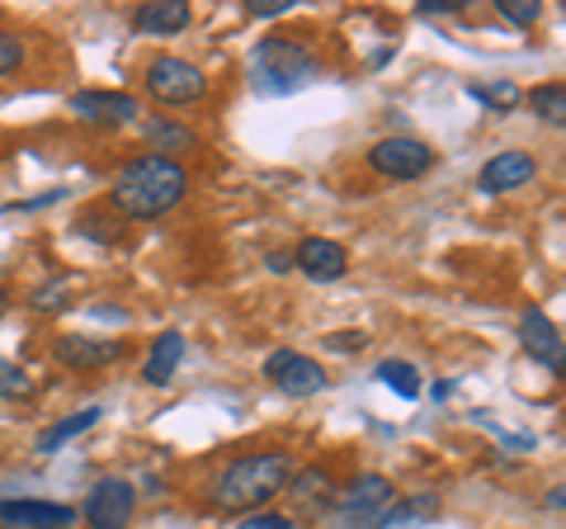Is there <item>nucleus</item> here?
Wrapping results in <instances>:
<instances>
[{"mask_svg": "<svg viewBox=\"0 0 566 529\" xmlns=\"http://www.w3.org/2000/svg\"><path fill=\"white\" fill-rule=\"evenodd\" d=\"M251 76L260 95H283L316 76V58L297 39H260L251 52Z\"/></svg>", "mask_w": 566, "mask_h": 529, "instance_id": "7ed1b4c3", "label": "nucleus"}, {"mask_svg": "<svg viewBox=\"0 0 566 529\" xmlns=\"http://www.w3.org/2000/svg\"><path fill=\"white\" fill-rule=\"evenodd\" d=\"M289 487H293V501L307 506V510H331V506H335V478H331L326 468H303V473H293Z\"/></svg>", "mask_w": 566, "mask_h": 529, "instance_id": "a211bd4d", "label": "nucleus"}, {"mask_svg": "<svg viewBox=\"0 0 566 529\" xmlns=\"http://www.w3.org/2000/svg\"><path fill=\"white\" fill-rule=\"evenodd\" d=\"M29 308H39V312H62V308H66V289H62V284H43V289H33Z\"/></svg>", "mask_w": 566, "mask_h": 529, "instance_id": "bb28decb", "label": "nucleus"}, {"mask_svg": "<svg viewBox=\"0 0 566 529\" xmlns=\"http://www.w3.org/2000/svg\"><path fill=\"white\" fill-rule=\"evenodd\" d=\"M189 194V170L175 162V156H156V152H142L133 156L128 166L114 175V189H109V204L118 208L123 218H161L170 214Z\"/></svg>", "mask_w": 566, "mask_h": 529, "instance_id": "f257e3e1", "label": "nucleus"}, {"mask_svg": "<svg viewBox=\"0 0 566 529\" xmlns=\"http://www.w3.org/2000/svg\"><path fill=\"white\" fill-rule=\"evenodd\" d=\"M326 350H335V355H349V350H364L368 345V336L364 331H331V336L322 341Z\"/></svg>", "mask_w": 566, "mask_h": 529, "instance_id": "cd10ccee", "label": "nucleus"}, {"mask_svg": "<svg viewBox=\"0 0 566 529\" xmlns=\"http://www.w3.org/2000/svg\"><path fill=\"white\" fill-rule=\"evenodd\" d=\"M142 137L151 143L156 156H180V152L199 147V133H189L185 123H175V118H142Z\"/></svg>", "mask_w": 566, "mask_h": 529, "instance_id": "dca6fc26", "label": "nucleus"}, {"mask_svg": "<svg viewBox=\"0 0 566 529\" xmlns=\"http://www.w3.org/2000/svg\"><path fill=\"white\" fill-rule=\"evenodd\" d=\"M368 166L387 180H420V175L434 170V147L420 143V137H382V143L368 147Z\"/></svg>", "mask_w": 566, "mask_h": 529, "instance_id": "423d86ee", "label": "nucleus"}, {"mask_svg": "<svg viewBox=\"0 0 566 529\" xmlns=\"http://www.w3.org/2000/svg\"><path fill=\"white\" fill-rule=\"evenodd\" d=\"M520 341H524V350L538 364L553 369V378H562V364H566V355H562V331L547 322L543 308H524L520 312Z\"/></svg>", "mask_w": 566, "mask_h": 529, "instance_id": "ddd939ff", "label": "nucleus"}, {"mask_svg": "<svg viewBox=\"0 0 566 529\" xmlns=\"http://www.w3.org/2000/svg\"><path fill=\"white\" fill-rule=\"evenodd\" d=\"M538 175V162L528 152H495L491 162L476 170V189L482 194H515Z\"/></svg>", "mask_w": 566, "mask_h": 529, "instance_id": "9b49d317", "label": "nucleus"}, {"mask_svg": "<svg viewBox=\"0 0 566 529\" xmlns=\"http://www.w3.org/2000/svg\"><path fill=\"white\" fill-rule=\"evenodd\" d=\"M0 529H6V525H0Z\"/></svg>", "mask_w": 566, "mask_h": 529, "instance_id": "72a5a7b5", "label": "nucleus"}, {"mask_svg": "<svg viewBox=\"0 0 566 529\" xmlns=\"http://www.w3.org/2000/svg\"><path fill=\"white\" fill-rule=\"evenodd\" d=\"M71 114L81 123H99V128H123V123H137L142 118V104L123 91H76L71 95Z\"/></svg>", "mask_w": 566, "mask_h": 529, "instance_id": "1a4fd4ad", "label": "nucleus"}, {"mask_svg": "<svg viewBox=\"0 0 566 529\" xmlns=\"http://www.w3.org/2000/svg\"><path fill=\"white\" fill-rule=\"evenodd\" d=\"M6 308H10V293H6V289H0V312H6Z\"/></svg>", "mask_w": 566, "mask_h": 529, "instance_id": "473e14b6", "label": "nucleus"}, {"mask_svg": "<svg viewBox=\"0 0 566 529\" xmlns=\"http://www.w3.org/2000/svg\"><path fill=\"white\" fill-rule=\"evenodd\" d=\"M293 478V458L283 449H264V454H245L232 468L222 473L218 483V506L222 510H241V516H255L260 506H270Z\"/></svg>", "mask_w": 566, "mask_h": 529, "instance_id": "f03ea898", "label": "nucleus"}, {"mask_svg": "<svg viewBox=\"0 0 566 529\" xmlns=\"http://www.w3.org/2000/svg\"><path fill=\"white\" fill-rule=\"evenodd\" d=\"M0 397H6V402L33 397V378L24 374L20 364H10V360H0Z\"/></svg>", "mask_w": 566, "mask_h": 529, "instance_id": "b1692460", "label": "nucleus"}, {"mask_svg": "<svg viewBox=\"0 0 566 529\" xmlns=\"http://www.w3.org/2000/svg\"><path fill=\"white\" fill-rule=\"evenodd\" d=\"M392 501H397V487L382 473H364L345 491H335V506H331L335 529H378V520L387 516Z\"/></svg>", "mask_w": 566, "mask_h": 529, "instance_id": "20e7f679", "label": "nucleus"}, {"mask_svg": "<svg viewBox=\"0 0 566 529\" xmlns=\"http://www.w3.org/2000/svg\"><path fill=\"white\" fill-rule=\"evenodd\" d=\"M528 104H534V114L543 123H553V128L566 123V85L562 81H547V85H538V91H528Z\"/></svg>", "mask_w": 566, "mask_h": 529, "instance_id": "412c9836", "label": "nucleus"}, {"mask_svg": "<svg viewBox=\"0 0 566 529\" xmlns=\"http://www.w3.org/2000/svg\"><path fill=\"white\" fill-rule=\"evenodd\" d=\"M293 0H251L245 14H255V20H279V14H289Z\"/></svg>", "mask_w": 566, "mask_h": 529, "instance_id": "c756f323", "label": "nucleus"}, {"mask_svg": "<svg viewBox=\"0 0 566 529\" xmlns=\"http://www.w3.org/2000/svg\"><path fill=\"white\" fill-rule=\"evenodd\" d=\"M104 421V412L99 407H85V412H76V416H66V421H57V426H48L43 435H39V454H52V449H62V445H71L76 435H85V431H95Z\"/></svg>", "mask_w": 566, "mask_h": 529, "instance_id": "aec40b11", "label": "nucleus"}, {"mask_svg": "<svg viewBox=\"0 0 566 529\" xmlns=\"http://www.w3.org/2000/svg\"><path fill=\"white\" fill-rule=\"evenodd\" d=\"M293 264L307 279H316V284H335V279H345V270H349V251L340 241H331V237H307L293 251Z\"/></svg>", "mask_w": 566, "mask_h": 529, "instance_id": "f8f14e48", "label": "nucleus"}, {"mask_svg": "<svg viewBox=\"0 0 566 529\" xmlns=\"http://www.w3.org/2000/svg\"><path fill=\"white\" fill-rule=\"evenodd\" d=\"M378 378L392 387L397 397H406V402L420 397V369H416V364H406V360H382V364H378Z\"/></svg>", "mask_w": 566, "mask_h": 529, "instance_id": "5701e85b", "label": "nucleus"}, {"mask_svg": "<svg viewBox=\"0 0 566 529\" xmlns=\"http://www.w3.org/2000/svg\"><path fill=\"white\" fill-rule=\"evenodd\" d=\"M137 510V487L128 478H99L85 497V520L95 529H128Z\"/></svg>", "mask_w": 566, "mask_h": 529, "instance_id": "6e6552de", "label": "nucleus"}, {"mask_svg": "<svg viewBox=\"0 0 566 529\" xmlns=\"http://www.w3.org/2000/svg\"><path fill=\"white\" fill-rule=\"evenodd\" d=\"M180 360H185V336H180V331H166V336H156L142 378H147L151 387H166L175 378V369H180Z\"/></svg>", "mask_w": 566, "mask_h": 529, "instance_id": "f3484780", "label": "nucleus"}, {"mask_svg": "<svg viewBox=\"0 0 566 529\" xmlns=\"http://www.w3.org/2000/svg\"><path fill=\"white\" fill-rule=\"evenodd\" d=\"M468 100L486 104V110H495V114H510L524 95H520L515 81H486V85H468Z\"/></svg>", "mask_w": 566, "mask_h": 529, "instance_id": "4be33fe9", "label": "nucleus"}, {"mask_svg": "<svg viewBox=\"0 0 566 529\" xmlns=\"http://www.w3.org/2000/svg\"><path fill=\"white\" fill-rule=\"evenodd\" d=\"M0 525L6 529H71L76 510L66 501H39V497H10L0 501Z\"/></svg>", "mask_w": 566, "mask_h": 529, "instance_id": "9d476101", "label": "nucleus"}, {"mask_svg": "<svg viewBox=\"0 0 566 529\" xmlns=\"http://www.w3.org/2000/svg\"><path fill=\"white\" fill-rule=\"evenodd\" d=\"M24 66V43L14 39V33L0 29V76H10V72H20Z\"/></svg>", "mask_w": 566, "mask_h": 529, "instance_id": "a878e982", "label": "nucleus"}, {"mask_svg": "<svg viewBox=\"0 0 566 529\" xmlns=\"http://www.w3.org/2000/svg\"><path fill=\"white\" fill-rule=\"evenodd\" d=\"M189 24H193V10L185 6V0H151V6H137V14H133L137 33H161V39L185 33Z\"/></svg>", "mask_w": 566, "mask_h": 529, "instance_id": "2eb2a0df", "label": "nucleus"}, {"mask_svg": "<svg viewBox=\"0 0 566 529\" xmlns=\"http://www.w3.org/2000/svg\"><path fill=\"white\" fill-rule=\"evenodd\" d=\"M495 10H501V20L520 24V29H534L543 20V6L538 0H495Z\"/></svg>", "mask_w": 566, "mask_h": 529, "instance_id": "393cba45", "label": "nucleus"}, {"mask_svg": "<svg viewBox=\"0 0 566 529\" xmlns=\"http://www.w3.org/2000/svg\"><path fill=\"white\" fill-rule=\"evenodd\" d=\"M123 350L128 345L114 336H62V341H52V360L62 369H104L123 360Z\"/></svg>", "mask_w": 566, "mask_h": 529, "instance_id": "4468645a", "label": "nucleus"}, {"mask_svg": "<svg viewBox=\"0 0 566 529\" xmlns=\"http://www.w3.org/2000/svg\"><path fill=\"white\" fill-rule=\"evenodd\" d=\"M264 264H270L274 274H289L293 270V251H270V260H264Z\"/></svg>", "mask_w": 566, "mask_h": 529, "instance_id": "2f4dec72", "label": "nucleus"}, {"mask_svg": "<svg viewBox=\"0 0 566 529\" xmlns=\"http://www.w3.org/2000/svg\"><path fill=\"white\" fill-rule=\"evenodd\" d=\"M245 529H297V520L279 516V510H255V516H245Z\"/></svg>", "mask_w": 566, "mask_h": 529, "instance_id": "c85d7f7f", "label": "nucleus"}, {"mask_svg": "<svg viewBox=\"0 0 566 529\" xmlns=\"http://www.w3.org/2000/svg\"><path fill=\"white\" fill-rule=\"evenodd\" d=\"M142 81H147V95L156 104H170V110H180V104H199L208 95V76L193 62H185V58H156V62H147Z\"/></svg>", "mask_w": 566, "mask_h": 529, "instance_id": "39448f33", "label": "nucleus"}, {"mask_svg": "<svg viewBox=\"0 0 566 529\" xmlns=\"http://www.w3.org/2000/svg\"><path fill=\"white\" fill-rule=\"evenodd\" d=\"M264 378H270L279 393H289V397H316L331 383L326 369L316 364L312 355H303V350H274V355L264 360Z\"/></svg>", "mask_w": 566, "mask_h": 529, "instance_id": "0eeeda50", "label": "nucleus"}, {"mask_svg": "<svg viewBox=\"0 0 566 529\" xmlns=\"http://www.w3.org/2000/svg\"><path fill=\"white\" fill-rule=\"evenodd\" d=\"M439 516V497L434 491H416L397 506H387V516L378 520V529H411V525H430Z\"/></svg>", "mask_w": 566, "mask_h": 529, "instance_id": "6ab92c4d", "label": "nucleus"}, {"mask_svg": "<svg viewBox=\"0 0 566 529\" xmlns=\"http://www.w3.org/2000/svg\"><path fill=\"white\" fill-rule=\"evenodd\" d=\"M458 6H463V0H420L424 14H453Z\"/></svg>", "mask_w": 566, "mask_h": 529, "instance_id": "7c9ffc66", "label": "nucleus"}]
</instances>
